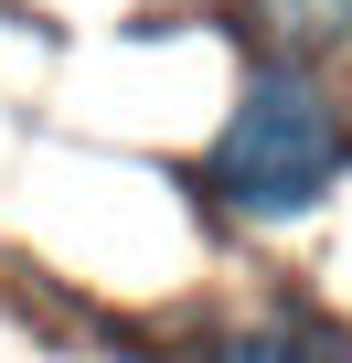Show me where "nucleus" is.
Instances as JSON below:
<instances>
[{
	"label": "nucleus",
	"mask_w": 352,
	"mask_h": 363,
	"mask_svg": "<svg viewBox=\"0 0 352 363\" xmlns=\"http://www.w3.org/2000/svg\"><path fill=\"white\" fill-rule=\"evenodd\" d=\"M352 193V86L299 54H235L214 128L193 139V214L235 235L320 225Z\"/></svg>",
	"instance_id": "1"
},
{
	"label": "nucleus",
	"mask_w": 352,
	"mask_h": 363,
	"mask_svg": "<svg viewBox=\"0 0 352 363\" xmlns=\"http://www.w3.org/2000/svg\"><path fill=\"white\" fill-rule=\"evenodd\" d=\"M182 363H352V331L320 299H256L235 320H203L182 342Z\"/></svg>",
	"instance_id": "2"
},
{
	"label": "nucleus",
	"mask_w": 352,
	"mask_h": 363,
	"mask_svg": "<svg viewBox=\"0 0 352 363\" xmlns=\"http://www.w3.org/2000/svg\"><path fill=\"white\" fill-rule=\"evenodd\" d=\"M214 22L256 54H299V65L352 75V0H225Z\"/></svg>",
	"instance_id": "3"
}]
</instances>
